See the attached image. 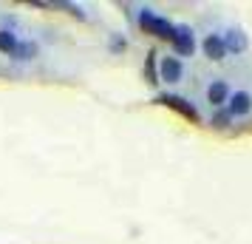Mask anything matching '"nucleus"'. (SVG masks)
<instances>
[{
	"label": "nucleus",
	"instance_id": "nucleus-1",
	"mask_svg": "<svg viewBox=\"0 0 252 244\" xmlns=\"http://www.w3.org/2000/svg\"><path fill=\"white\" fill-rule=\"evenodd\" d=\"M139 29H142L145 35H150V37L170 40V37H173V29H176V26H173L170 20L159 17L156 12H150V9H142V12H139Z\"/></svg>",
	"mask_w": 252,
	"mask_h": 244
},
{
	"label": "nucleus",
	"instance_id": "nucleus-2",
	"mask_svg": "<svg viewBox=\"0 0 252 244\" xmlns=\"http://www.w3.org/2000/svg\"><path fill=\"white\" fill-rule=\"evenodd\" d=\"M153 103H156V105H167V108H173L176 114H182L184 119H190V122H201L198 108H195L190 100L179 97V94H156V100H153Z\"/></svg>",
	"mask_w": 252,
	"mask_h": 244
},
{
	"label": "nucleus",
	"instance_id": "nucleus-3",
	"mask_svg": "<svg viewBox=\"0 0 252 244\" xmlns=\"http://www.w3.org/2000/svg\"><path fill=\"white\" fill-rule=\"evenodd\" d=\"M170 46H173L176 54H182V57H193V51H195L193 29H190V26H176V29H173V37H170Z\"/></svg>",
	"mask_w": 252,
	"mask_h": 244
},
{
	"label": "nucleus",
	"instance_id": "nucleus-4",
	"mask_svg": "<svg viewBox=\"0 0 252 244\" xmlns=\"http://www.w3.org/2000/svg\"><path fill=\"white\" fill-rule=\"evenodd\" d=\"M184 77V66L179 57H161L159 60V80L161 82H182Z\"/></svg>",
	"mask_w": 252,
	"mask_h": 244
},
{
	"label": "nucleus",
	"instance_id": "nucleus-5",
	"mask_svg": "<svg viewBox=\"0 0 252 244\" xmlns=\"http://www.w3.org/2000/svg\"><path fill=\"white\" fill-rule=\"evenodd\" d=\"M227 111H229V116H247V114L252 111V94H250V91H235V94H229Z\"/></svg>",
	"mask_w": 252,
	"mask_h": 244
},
{
	"label": "nucleus",
	"instance_id": "nucleus-6",
	"mask_svg": "<svg viewBox=\"0 0 252 244\" xmlns=\"http://www.w3.org/2000/svg\"><path fill=\"white\" fill-rule=\"evenodd\" d=\"M229 85L224 80H213L210 85H207V103L213 105V108H224L229 100Z\"/></svg>",
	"mask_w": 252,
	"mask_h": 244
},
{
	"label": "nucleus",
	"instance_id": "nucleus-7",
	"mask_svg": "<svg viewBox=\"0 0 252 244\" xmlns=\"http://www.w3.org/2000/svg\"><path fill=\"white\" fill-rule=\"evenodd\" d=\"M201 48H204V57H210L213 63L224 60V54H227V48H224V40H221V35H207V37H204V43H201Z\"/></svg>",
	"mask_w": 252,
	"mask_h": 244
},
{
	"label": "nucleus",
	"instance_id": "nucleus-8",
	"mask_svg": "<svg viewBox=\"0 0 252 244\" xmlns=\"http://www.w3.org/2000/svg\"><path fill=\"white\" fill-rule=\"evenodd\" d=\"M221 40H224V48L232 51V54H241V51H247V46H250V40H247V35L241 29H229Z\"/></svg>",
	"mask_w": 252,
	"mask_h": 244
},
{
	"label": "nucleus",
	"instance_id": "nucleus-9",
	"mask_svg": "<svg viewBox=\"0 0 252 244\" xmlns=\"http://www.w3.org/2000/svg\"><path fill=\"white\" fill-rule=\"evenodd\" d=\"M37 51H40V48H37L34 40H17V48H14L12 57L14 60H34Z\"/></svg>",
	"mask_w": 252,
	"mask_h": 244
},
{
	"label": "nucleus",
	"instance_id": "nucleus-10",
	"mask_svg": "<svg viewBox=\"0 0 252 244\" xmlns=\"http://www.w3.org/2000/svg\"><path fill=\"white\" fill-rule=\"evenodd\" d=\"M156 51H148V57H145V80L150 82V85H156L159 82V63H156Z\"/></svg>",
	"mask_w": 252,
	"mask_h": 244
},
{
	"label": "nucleus",
	"instance_id": "nucleus-11",
	"mask_svg": "<svg viewBox=\"0 0 252 244\" xmlns=\"http://www.w3.org/2000/svg\"><path fill=\"white\" fill-rule=\"evenodd\" d=\"M14 48H17V35L12 29H0V51L3 54H14Z\"/></svg>",
	"mask_w": 252,
	"mask_h": 244
},
{
	"label": "nucleus",
	"instance_id": "nucleus-12",
	"mask_svg": "<svg viewBox=\"0 0 252 244\" xmlns=\"http://www.w3.org/2000/svg\"><path fill=\"white\" fill-rule=\"evenodd\" d=\"M229 122H232V116H229L227 108H216V114L210 116V125L213 128H227Z\"/></svg>",
	"mask_w": 252,
	"mask_h": 244
},
{
	"label": "nucleus",
	"instance_id": "nucleus-13",
	"mask_svg": "<svg viewBox=\"0 0 252 244\" xmlns=\"http://www.w3.org/2000/svg\"><path fill=\"white\" fill-rule=\"evenodd\" d=\"M111 48H114V51H125V40H122L119 35H114L111 37Z\"/></svg>",
	"mask_w": 252,
	"mask_h": 244
}]
</instances>
